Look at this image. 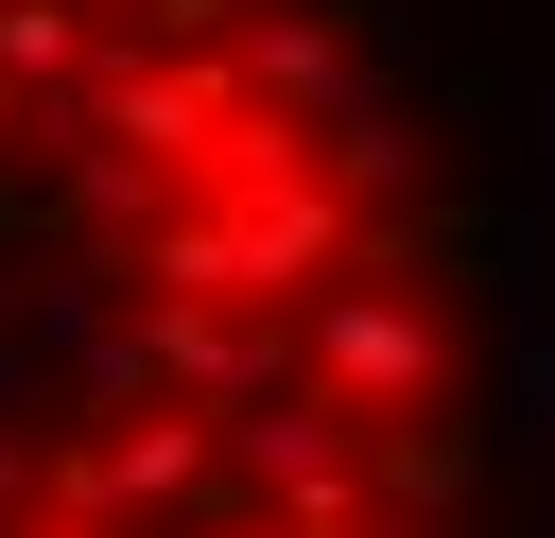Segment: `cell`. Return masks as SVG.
<instances>
[{
	"label": "cell",
	"instance_id": "8992f818",
	"mask_svg": "<svg viewBox=\"0 0 555 538\" xmlns=\"http://www.w3.org/2000/svg\"><path fill=\"white\" fill-rule=\"evenodd\" d=\"M87 52H104V0H0V69H17V87H52V104H69V87H87Z\"/></svg>",
	"mask_w": 555,
	"mask_h": 538
},
{
	"label": "cell",
	"instance_id": "9c48e42d",
	"mask_svg": "<svg viewBox=\"0 0 555 538\" xmlns=\"http://www.w3.org/2000/svg\"><path fill=\"white\" fill-rule=\"evenodd\" d=\"M35 382H52V347H35V330H0V417H35Z\"/></svg>",
	"mask_w": 555,
	"mask_h": 538
},
{
	"label": "cell",
	"instance_id": "52a82bcc",
	"mask_svg": "<svg viewBox=\"0 0 555 538\" xmlns=\"http://www.w3.org/2000/svg\"><path fill=\"white\" fill-rule=\"evenodd\" d=\"M156 538H295V521H278V503H260V486H208V503H173V521H156Z\"/></svg>",
	"mask_w": 555,
	"mask_h": 538
},
{
	"label": "cell",
	"instance_id": "ba28073f",
	"mask_svg": "<svg viewBox=\"0 0 555 538\" xmlns=\"http://www.w3.org/2000/svg\"><path fill=\"white\" fill-rule=\"evenodd\" d=\"M52 139H69V104H52V87H17V69H0V174H17V156H52Z\"/></svg>",
	"mask_w": 555,
	"mask_h": 538
},
{
	"label": "cell",
	"instance_id": "3957f363",
	"mask_svg": "<svg viewBox=\"0 0 555 538\" xmlns=\"http://www.w3.org/2000/svg\"><path fill=\"white\" fill-rule=\"evenodd\" d=\"M139 347H156V399L191 417H243L260 382H295V312L260 295H139Z\"/></svg>",
	"mask_w": 555,
	"mask_h": 538
},
{
	"label": "cell",
	"instance_id": "30bf717a",
	"mask_svg": "<svg viewBox=\"0 0 555 538\" xmlns=\"http://www.w3.org/2000/svg\"><path fill=\"white\" fill-rule=\"evenodd\" d=\"M121 17H156V0H121Z\"/></svg>",
	"mask_w": 555,
	"mask_h": 538
},
{
	"label": "cell",
	"instance_id": "7a4b0ae2",
	"mask_svg": "<svg viewBox=\"0 0 555 538\" xmlns=\"http://www.w3.org/2000/svg\"><path fill=\"white\" fill-rule=\"evenodd\" d=\"M52 503H104V521H173V503H208L225 486V417H191V399H121V417H87L52 469H35Z\"/></svg>",
	"mask_w": 555,
	"mask_h": 538
},
{
	"label": "cell",
	"instance_id": "6da1fadb",
	"mask_svg": "<svg viewBox=\"0 0 555 538\" xmlns=\"http://www.w3.org/2000/svg\"><path fill=\"white\" fill-rule=\"evenodd\" d=\"M69 121L87 139H121V156H156L173 191L225 156V121H243V52L225 35H139V17H104V52H87V87H69Z\"/></svg>",
	"mask_w": 555,
	"mask_h": 538
},
{
	"label": "cell",
	"instance_id": "5b68a950",
	"mask_svg": "<svg viewBox=\"0 0 555 538\" xmlns=\"http://www.w3.org/2000/svg\"><path fill=\"white\" fill-rule=\"evenodd\" d=\"M52 208H69V243H104V260H139V226H156V208H173V174H156V156H121V139H87V121H69V139H52Z\"/></svg>",
	"mask_w": 555,
	"mask_h": 538
},
{
	"label": "cell",
	"instance_id": "277c9868",
	"mask_svg": "<svg viewBox=\"0 0 555 538\" xmlns=\"http://www.w3.org/2000/svg\"><path fill=\"white\" fill-rule=\"evenodd\" d=\"M312 174H330L347 208H416V191H434V121L399 104V69H382V52L312 104Z\"/></svg>",
	"mask_w": 555,
	"mask_h": 538
}]
</instances>
